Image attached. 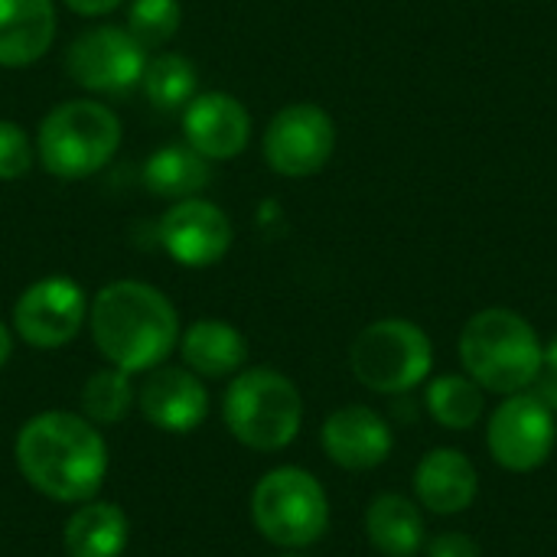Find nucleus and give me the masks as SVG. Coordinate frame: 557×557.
Returning <instances> with one entry per match:
<instances>
[{
	"label": "nucleus",
	"instance_id": "nucleus-1",
	"mask_svg": "<svg viewBox=\"0 0 557 557\" xmlns=\"http://www.w3.org/2000/svg\"><path fill=\"white\" fill-rule=\"evenodd\" d=\"M13 460L36 493L65 506L95 499L108 476L104 434L72 411L33 414L16 434Z\"/></svg>",
	"mask_w": 557,
	"mask_h": 557
},
{
	"label": "nucleus",
	"instance_id": "nucleus-2",
	"mask_svg": "<svg viewBox=\"0 0 557 557\" xmlns=\"http://www.w3.org/2000/svg\"><path fill=\"white\" fill-rule=\"evenodd\" d=\"M88 330L108 366L140 375L163 366L180 346L173 300L147 281H111L88 304Z\"/></svg>",
	"mask_w": 557,
	"mask_h": 557
},
{
	"label": "nucleus",
	"instance_id": "nucleus-3",
	"mask_svg": "<svg viewBox=\"0 0 557 557\" xmlns=\"http://www.w3.org/2000/svg\"><path fill=\"white\" fill-rule=\"evenodd\" d=\"M460 362L483 392L506 398L532 388L545 366V346L522 313L490 307L467 320L460 333Z\"/></svg>",
	"mask_w": 557,
	"mask_h": 557
},
{
	"label": "nucleus",
	"instance_id": "nucleus-4",
	"mask_svg": "<svg viewBox=\"0 0 557 557\" xmlns=\"http://www.w3.org/2000/svg\"><path fill=\"white\" fill-rule=\"evenodd\" d=\"M222 421L228 434L258 454H277L290 447L304 424V398L297 385L271 369H242L222 398Z\"/></svg>",
	"mask_w": 557,
	"mask_h": 557
},
{
	"label": "nucleus",
	"instance_id": "nucleus-5",
	"mask_svg": "<svg viewBox=\"0 0 557 557\" xmlns=\"http://www.w3.org/2000/svg\"><path fill=\"white\" fill-rule=\"evenodd\" d=\"M121 147V117L95 101L72 98L55 104L36 131V160L59 180H85L111 163Z\"/></svg>",
	"mask_w": 557,
	"mask_h": 557
},
{
	"label": "nucleus",
	"instance_id": "nucleus-6",
	"mask_svg": "<svg viewBox=\"0 0 557 557\" xmlns=\"http://www.w3.org/2000/svg\"><path fill=\"white\" fill-rule=\"evenodd\" d=\"M251 522L264 542L284 552H304L330 529L326 490L300 467H274L251 490Z\"/></svg>",
	"mask_w": 557,
	"mask_h": 557
},
{
	"label": "nucleus",
	"instance_id": "nucleus-7",
	"mask_svg": "<svg viewBox=\"0 0 557 557\" xmlns=\"http://www.w3.org/2000/svg\"><path fill=\"white\" fill-rule=\"evenodd\" d=\"M349 366L369 392L405 395L431 375L434 343L411 320H375L352 339Z\"/></svg>",
	"mask_w": 557,
	"mask_h": 557
},
{
	"label": "nucleus",
	"instance_id": "nucleus-8",
	"mask_svg": "<svg viewBox=\"0 0 557 557\" xmlns=\"http://www.w3.org/2000/svg\"><path fill=\"white\" fill-rule=\"evenodd\" d=\"M147 69V49L127 33V26H88L82 29L69 52L65 72L75 85L98 95H121L140 85Z\"/></svg>",
	"mask_w": 557,
	"mask_h": 557
},
{
	"label": "nucleus",
	"instance_id": "nucleus-9",
	"mask_svg": "<svg viewBox=\"0 0 557 557\" xmlns=\"http://www.w3.org/2000/svg\"><path fill=\"white\" fill-rule=\"evenodd\" d=\"M264 160L274 173L304 180L320 173L336 150V124L326 108L297 101L281 108L264 127Z\"/></svg>",
	"mask_w": 557,
	"mask_h": 557
},
{
	"label": "nucleus",
	"instance_id": "nucleus-10",
	"mask_svg": "<svg viewBox=\"0 0 557 557\" xmlns=\"http://www.w3.org/2000/svg\"><path fill=\"white\" fill-rule=\"evenodd\" d=\"M88 320V297L78 281L49 274L33 281L13 304L16 336L42 352L69 346Z\"/></svg>",
	"mask_w": 557,
	"mask_h": 557
},
{
	"label": "nucleus",
	"instance_id": "nucleus-11",
	"mask_svg": "<svg viewBox=\"0 0 557 557\" xmlns=\"http://www.w3.org/2000/svg\"><path fill=\"white\" fill-rule=\"evenodd\" d=\"M557 444V414H552L532 392L506 395L486 424L490 457L509 473L539 470Z\"/></svg>",
	"mask_w": 557,
	"mask_h": 557
},
{
	"label": "nucleus",
	"instance_id": "nucleus-12",
	"mask_svg": "<svg viewBox=\"0 0 557 557\" xmlns=\"http://www.w3.org/2000/svg\"><path fill=\"white\" fill-rule=\"evenodd\" d=\"M157 238L180 268H212L228 255L235 228L215 202L196 196L180 199L163 212Z\"/></svg>",
	"mask_w": 557,
	"mask_h": 557
},
{
	"label": "nucleus",
	"instance_id": "nucleus-13",
	"mask_svg": "<svg viewBox=\"0 0 557 557\" xmlns=\"http://www.w3.org/2000/svg\"><path fill=\"white\" fill-rule=\"evenodd\" d=\"M137 408L163 434H193L209 418L206 379L186 366H157L137 392Z\"/></svg>",
	"mask_w": 557,
	"mask_h": 557
},
{
	"label": "nucleus",
	"instance_id": "nucleus-14",
	"mask_svg": "<svg viewBox=\"0 0 557 557\" xmlns=\"http://www.w3.org/2000/svg\"><path fill=\"white\" fill-rule=\"evenodd\" d=\"M183 134L209 163H225L248 147L251 114L228 91H202L183 108Z\"/></svg>",
	"mask_w": 557,
	"mask_h": 557
},
{
	"label": "nucleus",
	"instance_id": "nucleus-15",
	"mask_svg": "<svg viewBox=\"0 0 557 557\" xmlns=\"http://www.w3.org/2000/svg\"><path fill=\"white\" fill-rule=\"evenodd\" d=\"M320 444L336 467L362 473L382 467L392 457L395 437L379 411L366 405H346L323 421Z\"/></svg>",
	"mask_w": 557,
	"mask_h": 557
},
{
	"label": "nucleus",
	"instance_id": "nucleus-16",
	"mask_svg": "<svg viewBox=\"0 0 557 557\" xmlns=\"http://www.w3.org/2000/svg\"><path fill=\"white\" fill-rule=\"evenodd\" d=\"M480 476L473 460L457 447L428 450L414 470L418 506L434 516H460L476 503Z\"/></svg>",
	"mask_w": 557,
	"mask_h": 557
},
{
	"label": "nucleus",
	"instance_id": "nucleus-17",
	"mask_svg": "<svg viewBox=\"0 0 557 557\" xmlns=\"http://www.w3.org/2000/svg\"><path fill=\"white\" fill-rule=\"evenodd\" d=\"M55 39L52 0H0V65L26 69L39 62Z\"/></svg>",
	"mask_w": 557,
	"mask_h": 557
},
{
	"label": "nucleus",
	"instance_id": "nucleus-18",
	"mask_svg": "<svg viewBox=\"0 0 557 557\" xmlns=\"http://www.w3.org/2000/svg\"><path fill=\"white\" fill-rule=\"evenodd\" d=\"M180 356L199 379H232L248 362V343L228 320H196L180 333Z\"/></svg>",
	"mask_w": 557,
	"mask_h": 557
},
{
	"label": "nucleus",
	"instance_id": "nucleus-19",
	"mask_svg": "<svg viewBox=\"0 0 557 557\" xmlns=\"http://www.w3.org/2000/svg\"><path fill=\"white\" fill-rule=\"evenodd\" d=\"M131 542V519L117 503L88 499L69 516L62 548L69 557H121Z\"/></svg>",
	"mask_w": 557,
	"mask_h": 557
},
{
	"label": "nucleus",
	"instance_id": "nucleus-20",
	"mask_svg": "<svg viewBox=\"0 0 557 557\" xmlns=\"http://www.w3.org/2000/svg\"><path fill=\"white\" fill-rule=\"evenodd\" d=\"M369 545L385 557H414L428 545L424 512L401 493H382L366 509Z\"/></svg>",
	"mask_w": 557,
	"mask_h": 557
},
{
	"label": "nucleus",
	"instance_id": "nucleus-21",
	"mask_svg": "<svg viewBox=\"0 0 557 557\" xmlns=\"http://www.w3.org/2000/svg\"><path fill=\"white\" fill-rule=\"evenodd\" d=\"M212 180V163L189 144H166L144 163V186L163 199H196Z\"/></svg>",
	"mask_w": 557,
	"mask_h": 557
},
{
	"label": "nucleus",
	"instance_id": "nucleus-22",
	"mask_svg": "<svg viewBox=\"0 0 557 557\" xmlns=\"http://www.w3.org/2000/svg\"><path fill=\"white\" fill-rule=\"evenodd\" d=\"M424 408L428 414L447 428V431H473L483 418V388L470 375H437L424 388Z\"/></svg>",
	"mask_w": 557,
	"mask_h": 557
},
{
	"label": "nucleus",
	"instance_id": "nucleus-23",
	"mask_svg": "<svg viewBox=\"0 0 557 557\" xmlns=\"http://www.w3.org/2000/svg\"><path fill=\"white\" fill-rule=\"evenodd\" d=\"M196 85H199L196 65L183 52H163L157 59H147L144 78H140L144 98L160 111L186 108L196 98Z\"/></svg>",
	"mask_w": 557,
	"mask_h": 557
},
{
	"label": "nucleus",
	"instance_id": "nucleus-24",
	"mask_svg": "<svg viewBox=\"0 0 557 557\" xmlns=\"http://www.w3.org/2000/svg\"><path fill=\"white\" fill-rule=\"evenodd\" d=\"M134 401H137V392L131 385V375L114 369V366H104V369L91 372L85 388H82V414L95 428L124 421L127 411L134 408Z\"/></svg>",
	"mask_w": 557,
	"mask_h": 557
},
{
	"label": "nucleus",
	"instance_id": "nucleus-25",
	"mask_svg": "<svg viewBox=\"0 0 557 557\" xmlns=\"http://www.w3.org/2000/svg\"><path fill=\"white\" fill-rule=\"evenodd\" d=\"M183 23V3L180 0H131L127 7V33L150 52L157 46H166Z\"/></svg>",
	"mask_w": 557,
	"mask_h": 557
},
{
	"label": "nucleus",
	"instance_id": "nucleus-26",
	"mask_svg": "<svg viewBox=\"0 0 557 557\" xmlns=\"http://www.w3.org/2000/svg\"><path fill=\"white\" fill-rule=\"evenodd\" d=\"M33 160H36V147L29 134L16 121L0 117V180L3 183L23 180L33 170Z\"/></svg>",
	"mask_w": 557,
	"mask_h": 557
},
{
	"label": "nucleus",
	"instance_id": "nucleus-27",
	"mask_svg": "<svg viewBox=\"0 0 557 557\" xmlns=\"http://www.w3.org/2000/svg\"><path fill=\"white\" fill-rule=\"evenodd\" d=\"M428 557H480V545L467 532H441L424 545Z\"/></svg>",
	"mask_w": 557,
	"mask_h": 557
},
{
	"label": "nucleus",
	"instance_id": "nucleus-28",
	"mask_svg": "<svg viewBox=\"0 0 557 557\" xmlns=\"http://www.w3.org/2000/svg\"><path fill=\"white\" fill-rule=\"evenodd\" d=\"M529 392H532V395H535V398H539L552 414H557V375H552V372H545V369H542V375L532 382V388H529Z\"/></svg>",
	"mask_w": 557,
	"mask_h": 557
},
{
	"label": "nucleus",
	"instance_id": "nucleus-29",
	"mask_svg": "<svg viewBox=\"0 0 557 557\" xmlns=\"http://www.w3.org/2000/svg\"><path fill=\"white\" fill-rule=\"evenodd\" d=\"M62 3L78 16H104V13L117 10L124 0H62Z\"/></svg>",
	"mask_w": 557,
	"mask_h": 557
},
{
	"label": "nucleus",
	"instance_id": "nucleus-30",
	"mask_svg": "<svg viewBox=\"0 0 557 557\" xmlns=\"http://www.w3.org/2000/svg\"><path fill=\"white\" fill-rule=\"evenodd\" d=\"M10 356H13V333L0 323V369L10 362Z\"/></svg>",
	"mask_w": 557,
	"mask_h": 557
},
{
	"label": "nucleus",
	"instance_id": "nucleus-31",
	"mask_svg": "<svg viewBox=\"0 0 557 557\" xmlns=\"http://www.w3.org/2000/svg\"><path fill=\"white\" fill-rule=\"evenodd\" d=\"M545 372H552V375H557V336H552L548 339V346H545V366H542Z\"/></svg>",
	"mask_w": 557,
	"mask_h": 557
},
{
	"label": "nucleus",
	"instance_id": "nucleus-32",
	"mask_svg": "<svg viewBox=\"0 0 557 557\" xmlns=\"http://www.w3.org/2000/svg\"><path fill=\"white\" fill-rule=\"evenodd\" d=\"M281 557H304L300 552H287V555H281Z\"/></svg>",
	"mask_w": 557,
	"mask_h": 557
}]
</instances>
